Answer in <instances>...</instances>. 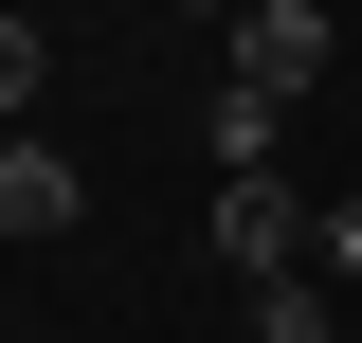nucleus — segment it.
Instances as JSON below:
<instances>
[{"label":"nucleus","mask_w":362,"mask_h":343,"mask_svg":"<svg viewBox=\"0 0 362 343\" xmlns=\"http://www.w3.org/2000/svg\"><path fill=\"white\" fill-rule=\"evenodd\" d=\"M254 343H326V289H308V271H272V289H254Z\"/></svg>","instance_id":"obj_6"},{"label":"nucleus","mask_w":362,"mask_h":343,"mask_svg":"<svg viewBox=\"0 0 362 343\" xmlns=\"http://www.w3.org/2000/svg\"><path fill=\"white\" fill-rule=\"evenodd\" d=\"M37 90H54V37H37V18H0V127H18Z\"/></svg>","instance_id":"obj_5"},{"label":"nucleus","mask_w":362,"mask_h":343,"mask_svg":"<svg viewBox=\"0 0 362 343\" xmlns=\"http://www.w3.org/2000/svg\"><path fill=\"white\" fill-rule=\"evenodd\" d=\"M199 235H218V271H235V289H272V271H308V199H290V181H218V217H199Z\"/></svg>","instance_id":"obj_1"},{"label":"nucleus","mask_w":362,"mask_h":343,"mask_svg":"<svg viewBox=\"0 0 362 343\" xmlns=\"http://www.w3.org/2000/svg\"><path fill=\"white\" fill-rule=\"evenodd\" d=\"M235 90L308 109V90H326V0H254V18H235Z\"/></svg>","instance_id":"obj_2"},{"label":"nucleus","mask_w":362,"mask_h":343,"mask_svg":"<svg viewBox=\"0 0 362 343\" xmlns=\"http://www.w3.org/2000/svg\"><path fill=\"white\" fill-rule=\"evenodd\" d=\"M199 18H254V0H199Z\"/></svg>","instance_id":"obj_8"},{"label":"nucleus","mask_w":362,"mask_h":343,"mask_svg":"<svg viewBox=\"0 0 362 343\" xmlns=\"http://www.w3.org/2000/svg\"><path fill=\"white\" fill-rule=\"evenodd\" d=\"M73 217H90V181L54 163V145H18V127H0V235H18V253H54Z\"/></svg>","instance_id":"obj_3"},{"label":"nucleus","mask_w":362,"mask_h":343,"mask_svg":"<svg viewBox=\"0 0 362 343\" xmlns=\"http://www.w3.org/2000/svg\"><path fill=\"white\" fill-rule=\"evenodd\" d=\"M272 127H290V109H272V90H235V73H218V109H199V145H218V181H254V163H272Z\"/></svg>","instance_id":"obj_4"},{"label":"nucleus","mask_w":362,"mask_h":343,"mask_svg":"<svg viewBox=\"0 0 362 343\" xmlns=\"http://www.w3.org/2000/svg\"><path fill=\"white\" fill-rule=\"evenodd\" d=\"M308 271H362V199H326V217H308Z\"/></svg>","instance_id":"obj_7"}]
</instances>
